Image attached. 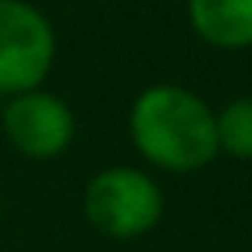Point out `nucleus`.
<instances>
[{
  "mask_svg": "<svg viewBox=\"0 0 252 252\" xmlns=\"http://www.w3.org/2000/svg\"><path fill=\"white\" fill-rule=\"evenodd\" d=\"M56 32L28 0H0V94L14 97L49 80Z\"/></svg>",
  "mask_w": 252,
  "mask_h": 252,
  "instance_id": "nucleus-3",
  "label": "nucleus"
},
{
  "mask_svg": "<svg viewBox=\"0 0 252 252\" xmlns=\"http://www.w3.org/2000/svg\"><path fill=\"white\" fill-rule=\"evenodd\" d=\"M135 152L162 173H193L218 156L214 111L180 83L145 87L128 111Z\"/></svg>",
  "mask_w": 252,
  "mask_h": 252,
  "instance_id": "nucleus-1",
  "label": "nucleus"
},
{
  "mask_svg": "<svg viewBox=\"0 0 252 252\" xmlns=\"http://www.w3.org/2000/svg\"><path fill=\"white\" fill-rule=\"evenodd\" d=\"M214 138L218 152L245 162L252 159V97H235L214 111Z\"/></svg>",
  "mask_w": 252,
  "mask_h": 252,
  "instance_id": "nucleus-6",
  "label": "nucleus"
},
{
  "mask_svg": "<svg viewBox=\"0 0 252 252\" xmlns=\"http://www.w3.org/2000/svg\"><path fill=\"white\" fill-rule=\"evenodd\" d=\"M0 214H4V197H0Z\"/></svg>",
  "mask_w": 252,
  "mask_h": 252,
  "instance_id": "nucleus-7",
  "label": "nucleus"
},
{
  "mask_svg": "<svg viewBox=\"0 0 252 252\" xmlns=\"http://www.w3.org/2000/svg\"><path fill=\"white\" fill-rule=\"evenodd\" d=\"M0 128H4L11 149L21 152L25 159H56L73 145L76 118L63 97L35 87L7 97L4 111H0Z\"/></svg>",
  "mask_w": 252,
  "mask_h": 252,
  "instance_id": "nucleus-4",
  "label": "nucleus"
},
{
  "mask_svg": "<svg viewBox=\"0 0 252 252\" xmlns=\"http://www.w3.org/2000/svg\"><path fill=\"white\" fill-rule=\"evenodd\" d=\"M190 32L224 52L252 45V0H187Z\"/></svg>",
  "mask_w": 252,
  "mask_h": 252,
  "instance_id": "nucleus-5",
  "label": "nucleus"
},
{
  "mask_svg": "<svg viewBox=\"0 0 252 252\" xmlns=\"http://www.w3.org/2000/svg\"><path fill=\"white\" fill-rule=\"evenodd\" d=\"M83 214L107 238H142L162 218V190L145 169L104 166L83 190Z\"/></svg>",
  "mask_w": 252,
  "mask_h": 252,
  "instance_id": "nucleus-2",
  "label": "nucleus"
}]
</instances>
